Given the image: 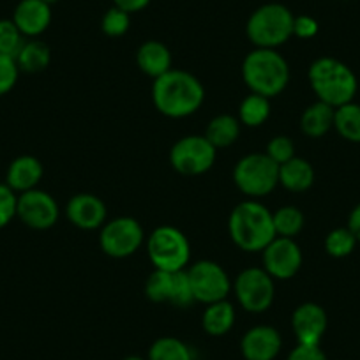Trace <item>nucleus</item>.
Listing matches in <instances>:
<instances>
[{"mask_svg":"<svg viewBox=\"0 0 360 360\" xmlns=\"http://www.w3.org/2000/svg\"><path fill=\"white\" fill-rule=\"evenodd\" d=\"M205 99V89L195 75L182 69H169L152 83L155 110L168 119H186L198 112Z\"/></svg>","mask_w":360,"mask_h":360,"instance_id":"1","label":"nucleus"},{"mask_svg":"<svg viewBox=\"0 0 360 360\" xmlns=\"http://www.w3.org/2000/svg\"><path fill=\"white\" fill-rule=\"evenodd\" d=\"M228 233L231 242L245 252H259L274 240L272 212L258 200H244L231 209L228 217Z\"/></svg>","mask_w":360,"mask_h":360,"instance_id":"2","label":"nucleus"},{"mask_svg":"<svg viewBox=\"0 0 360 360\" xmlns=\"http://www.w3.org/2000/svg\"><path fill=\"white\" fill-rule=\"evenodd\" d=\"M242 79L252 94L272 99L288 86L290 65L278 50L255 48L242 62Z\"/></svg>","mask_w":360,"mask_h":360,"instance_id":"3","label":"nucleus"},{"mask_svg":"<svg viewBox=\"0 0 360 360\" xmlns=\"http://www.w3.org/2000/svg\"><path fill=\"white\" fill-rule=\"evenodd\" d=\"M307 78L318 101L332 108L352 103L359 90V82L352 68L334 57L316 58L311 64Z\"/></svg>","mask_w":360,"mask_h":360,"instance_id":"4","label":"nucleus"},{"mask_svg":"<svg viewBox=\"0 0 360 360\" xmlns=\"http://www.w3.org/2000/svg\"><path fill=\"white\" fill-rule=\"evenodd\" d=\"M293 20L288 8L281 4H265L248 20L245 32L256 48L276 50L293 36Z\"/></svg>","mask_w":360,"mask_h":360,"instance_id":"5","label":"nucleus"},{"mask_svg":"<svg viewBox=\"0 0 360 360\" xmlns=\"http://www.w3.org/2000/svg\"><path fill=\"white\" fill-rule=\"evenodd\" d=\"M233 182L249 200H259L279 186V166L265 152L248 154L235 165Z\"/></svg>","mask_w":360,"mask_h":360,"instance_id":"6","label":"nucleus"},{"mask_svg":"<svg viewBox=\"0 0 360 360\" xmlns=\"http://www.w3.org/2000/svg\"><path fill=\"white\" fill-rule=\"evenodd\" d=\"M147 255L154 269L179 272L188 269L191 262V244L184 231L165 224L147 237Z\"/></svg>","mask_w":360,"mask_h":360,"instance_id":"7","label":"nucleus"},{"mask_svg":"<svg viewBox=\"0 0 360 360\" xmlns=\"http://www.w3.org/2000/svg\"><path fill=\"white\" fill-rule=\"evenodd\" d=\"M216 155L217 148L207 140L205 134H189L173 143L169 165L180 175L198 176L212 168Z\"/></svg>","mask_w":360,"mask_h":360,"instance_id":"8","label":"nucleus"},{"mask_svg":"<svg viewBox=\"0 0 360 360\" xmlns=\"http://www.w3.org/2000/svg\"><path fill=\"white\" fill-rule=\"evenodd\" d=\"M233 292L238 304L248 313H265L274 304L276 285L274 279L265 272V269L251 266L242 270L233 283Z\"/></svg>","mask_w":360,"mask_h":360,"instance_id":"9","label":"nucleus"},{"mask_svg":"<svg viewBox=\"0 0 360 360\" xmlns=\"http://www.w3.org/2000/svg\"><path fill=\"white\" fill-rule=\"evenodd\" d=\"M145 231L134 217L120 216L103 224L99 245L112 258H129L143 245Z\"/></svg>","mask_w":360,"mask_h":360,"instance_id":"10","label":"nucleus"},{"mask_svg":"<svg viewBox=\"0 0 360 360\" xmlns=\"http://www.w3.org/2000/svg\"><path fill=\"white\" fill-rule=\"evenodd\" d=\"M188 276L193 286V293H195V300L205 304V306L226 300L233 290L226 270L212 259H200V262L193 263L191 266H188Z\"/></svg>","mask_w":360,"mask_h":360,"instance_id":"11","label":"nucleus"},{"mask_svg":"<svg viewBox=\"0 0 360 360\" xmlns=\"http://www.w3.org/2000/svg\"><path fill=\"white\" fill-rule=\"evenodd\" d=\"M262 252L263 269L274 281H288L299 274L304 258L293 238L276 237Z\"/></svg>","mask_w":360,"mask_h":360,"instance_id":"12","label":"nucleus"},{"mask_svg":"<svg viewBox=\"0 0 360 360\" xmlns=\"http://www.w3.org/2000/svg\"><path fill=\"white\" fill-rule=\"evenodd\" d=\"M58 216L60 209L50 193L36 188L18 195L16 217H20L25 226L32 230H50L57 224Z\"/></svg>","mask_w":360,"mask_h":360,"instance_id":"13","label":"nucleus"},{"mask_svg":"<svg viewBox=\"0 0 360 360\" xmlns=\"http://www.w3.org/2000/svg\"><path fill=\"white\" fill-rule=\"evenodd\" d=\"M65 216L72 226L79 230H101L103 224L106 223L108 210H106L105 202L99 196L90 195V193H78L71 196L65 207Z\"/></svg>","mask_w":360,"mask_h":360,"instance_id":"14","label":"nucleus"},{"mask_svg":"<svg viewBox=\"0 0 360 360\" xmlns=\"http://www.w3.org/2000/svg\"><path fill=\"white\" fill-rule=\"evenodd\" d=\"M327 327V313L320 304L304 302L293 311L292 328L299 345H320Z\"/></svg>","mask_w":360,"mask_h":360,"instance_id":"15","label":"nucleus"},{"mask_svg":"<svg viewBox=\"0 0 360 360\" xmlns=\"http://www.w3.org/2000/svg\"><path fill=\"white\" fill-rule=\"evenodd\" d=\"M283 346L281 334L270 325L249 328L240 341V352L245 360H274Z\"/></svg>","mask_w":360,"mask_h":360,"instance_id":"16","label":"nucleus"},{"mask_svg":"<svg viewBox=\"0 0 360 360\" xmlns=\"http://www.w3.org/2000/svg\"><path fill=\"white\" fill-rule=\"evenodd\" d=\"M13 22L25 37H37L50 27L51 9L43 0H22L16 6Z\"/></svg>","mask_w":360,"mask_h":360,"instance_id":"17","label":"nucleus"},{"mask_svg":"<svg viewBox=\"0 0 360 360\" xmlns=\"http://www.w3.org/2000/svg\"><path fill=\"white\" fill-rule=\"evenodd\" d=\"M43 162L34 155H20L9 165L6 173V184L15 193H27L36 189L43 179Z\"/></svg>","mask_w":360,"mask_h":360,"instance_id":"18","label":"nucleus"},{"mask_svg":"<svg viewBox=\"0 0 360 360\" xmlns=\"http://www.w3.org/2000/svg\"><path fill=\"white\" fill-rule=\"evenodd\" d=\"M136 64L143 75L155 79L173 69L172 51L161 41H145L136 51Z\"/></svg>","mask_w":360,"mask_h":360,"instance_id":"19","label":"nucleus"},{"mask_svg":"<svg viewBox=\"0 0 360 360\" xmlns=\"http://www.w3.org/2000/svg\"><path fill=\"white\" fill-rule=\"evenodd\" d=\"M279 184L292 193H304L314 184V168L304 158H292L279 166Z\"/></svg>","mask_w":360,"mask_h":360,"instance_id":"20","label":"nucleus"},{"mask_svg":"<svg viewBox=\"0 0 360 360\" xmlns=\"http://www.w3.org/2000/svg\"><path fill=\"white\" fill-rule=\"evenodd\" d=\"M335 108L316 101L300 115V131L309 138H321L334 127Z\"/></svg>","mask_w":360,"mask_h":360,"instance_id":"21","label":"nucleus"},{"mask_svg":"<svg viewBox=\"0 0 360 360\" xmlns=\"http://www.w3.org/2000/svg\"><path fill=\"white\" fill-rule=\"evenodd\" d=\"M235 307L233 304L226 300L209 304L202 314V327L203 330L214 338L228 334L235 325Z\"/></svg>","mask_w":360,"mask_h":360,"instance_id":"22","label":"nucleus"},{"mask_svg":"<svg viewBox=\"0 0 360 360\" xmlns=\"http://www.w3.org/2000/svg\"><path fill=\"white\" fill-rule=\"evenodd\" d=\"M240 120L230 113L214 117L205 129V138L216 148L231 147L240 136Z\"/></svg>","mask_w":360,"mask_h":360,"instance_id":"23","label":"nucleus"},{"mask_svg":"<svg viewBox=\"0 0 360 360\" xmlns=\"http://www.w3.org/2000/svg\"><path fill=\"white\" fill-rule=\"evenodd\" d=\"M15 60L18 64L20 71L36 75V72L44 71L50 65L51 50L46 43L39 39L25 41V44L22 46L20 53L16 55Z\"/></svg>","mask_w":360,"mask_h":360,"instance_id":"24","label":"nucleus"},{"mask_svg":"<svg viewBox=\"0 0 360 360\" xmlns=\"http://www.w3.org/2000/svg\"><path fill=\"white\" fill-rule=\"evenodd\" d=\"M334 129L346 141L360 143V105L352 101L335 108Z\"/></svg>","mask_w":360,"mask_h":360,"instance_id":"25","label":"nucleus"},{"mask_svg":"<svg viewBox=\"0 0 360 360\" xmlns=\"http://www.w3.org/2000/svg\"><path fill=\"white\" fill-rule=\"evenodd\" d=\"M270 117V99L259 94H249L242 99L238 106V117L242 126L259 127L265 124Z\"/></svg>","mask_w":360,"mask_h":360,"instance_id":"26","label":"nucleus"},{"mask_svg":"<svg viewBox=\"0 0 360 360\" xmlns=\"http://www.w3.org/2000/svg\"><path fill=\"white\" fill-rule=\"evenodd\" d=\"M272 219H274L276 235L286 238L297 237L306 224L304 212L295 205H285L278 209L272 212Z\"/></svg>","mask_w":360,"mask_h":360,"instance_id":"27","label":"nucleus"},{"mask_svg":"<svg viewBox=\"0 0 360 360\" xmlns=\"http://www.w3.org/2000/svg\"><path fill=\"white\" fill-rule=\"evenodd\" d=\"M148 360H193V352L184 341L176 338H159L148 349Z\"/></svg>","mask_w":360,"mask_h":360,"instance_id":"28","label":"nucleus"},{"mask_svg":"<svg viewBox=\"0 0 360 360\" xmlns=\"http://www.w3.org/2000/svg\"><path fill=\"white\" fill-rule=\"evenodd\" d=\"M173 274L175 272H166V270L154 269V272L145 281V297L150 302L169 304V297H172L173 290Z\"/></svg>","mask_w":360,"mask_h":360,"instance_id":"29","label":"nucleus"},{"mask_svg":"<svg viewBox=\"0 0 360 360\" xmlns=\"http://www.w3.org/2000/svg\"><path fill=\"white\" fill-rule=\"evenodd\" d=\"M356 238L348 226L335 228L325 237V251L332 258H346L355 251Z\"/></svg>","mask_w":360,"mask_h":360,"instance_id":"30","label":"nucleus"},{"mask_svg":"<svg viewBox=\"0 0 360 360\" xmlns=\"http://www.w3.org/2000/svg\"><path fill=\"white\" fill-rule=\"evenodd\" d=\"M25 44V36L20 32L13 20H0V55L16 58L22 46Z\"/></svg>","mask_w":360,"mask_h":360,"instance_id":"31","label":"nucleus"},{"mask_svg":"<svg viewBox=\"0 0 360 360\" xmlns=\"http://www.w3.org/2000/svg\"><path fill=\"white\" fill-rule=\"evenodd\" d=\"M195 300V293H193L191 281H189L188 269L179 270L173 274V290L172 297H169V304L180 309H186V307L191 306Z\"/></svg>","mask_w":360,"mask_h":360,"instance_id":"32","label":"nucleus"},{"mask_svg":"<svg viewBox=\"0 0 360 360\" xmlns=\"http://www.w3.org/2000/svg\"><path fill=\"white\" fill-rule=\"evenodd\" d=\"M131 25V18L129 13L122 11L120 8H112L105 13L101 22V29L106 36L110 37H120L129 30Z\"/></svg>","mask_w":360,"mask_h":360,"instance_id":"33","label":"nucleus"},{"mask_svg":"<svg viewBox=\"0 0 360 360\" xmlns=\"http://www.w3.org/2000/svg\"><path fill=\"white\" fill-rule=\"evenodd\" d=\"M265 154L269 155L272 161L278 166L285 165L286 161H290L292 158H295V143L290 136L286 134H279V136H274L272 140L266 143Z\"/></svg>","mask_w":360,"mask_h":360,"instance_id":"34","label":"nucleus"},{"mask_svg":"<svg viewBox=\"0 0 360 360\" xmlns=\"http://www.w3.org/2000/svg\"><path fill=\"white\" fill-rule=\"evenodd\" d=\"M18 195L8 184H0V228H6L16 217Z\"/></svg>","mask_w":360,"mask_h":360,"instance_id":"35","label":"nucleus"},{"mask_svg":"<svg viewBox=\"0 0 360 360\" xmlns=\"http://www.w3.org/2000/svg\"><path fill=\"white\" fill-rule=\"evenodd\" d=\"M20 69L15 58L0 55V96H6L15 89Z\"/></svg>","mask_w":360,"mask_h":360,"instance_id":"36","label":"nucleus"},{"mask_svg":"<svg viewBox=\"0 0 360 360\" xmlns=\"http://www.w3.org/2000/svg\"><path fill=\"white\" fill-rule=\"evenodd\" d=\"M286 360H328L320 345H297Z\"/></svg>","mask_w":360,"mask_h":360,"instance_id":"37","label":"nucleus"},{"mask_svg":"<svg viewBox=\"0 0 360 360\" xmlns=\"http://www.w3.org/2000/svg\"><path fill=\"white\" fill-rule=\"evenodd\" d=\"M318 34L316 20L311 16H295L293 20V36L299 39H311Z\"/></svg>","mask_w":360,"mask_h":360,"instance_id":"38","label":"nucleus"},{"mask_svg":"<svg viewBox=\"0 0 360 360\" xmlns=\"http://www.w3.org/2000/svg\"><path fill=\"white\" fill-rule=\"evenodd\" d=\"M113 2H115L117 8H120L122 11L131 15V13H138L147 8L150 0H113Z\"/></svg>","mask_w":360,"mask_h":360,"instance_id":"39","label":"nucleus"},{"mask_svg":"<svg viewBox=\"0 0 360 360\" xmlns=\"http://www.w3.org/2000/svg\"><path fill=\"white\" fill-rule=\"evenodd\" d=\"M348 228L352 230V233L355 235L356 242H360V203L353 207V210L349 212Z\"/></svg>","mask_w":360,"mask_h":360,"instance_id":"40","label":"nucleus"},{"mask_svg":"<svg viewBox=\"0 0 360 360\" xmlns=\"http://www.w3.org/2000/svg\"><path fill=\"white\" fill-rule=\"evenodd\" d=\"M124 360H148V359H143V356H138V355H129V356H126Z\"/></svg>","mask_w":360,"mask_h":360,"instance_id":"41","label":"nucleus"},{"mask_svg":"<svg viewBox=\"0 0 360 360\" xmlns=\"http://www.w3.org/2000/svg\"><path fill=\"white\" fill-rule=\"evenodd\" d=\"M43 2H46L48 6H51V4H55V2H58V0H43Z\"/></svg>","mask_w":360,"mask_h":360,"instance_id":"42","label":"nucleus"}]
</instances>
